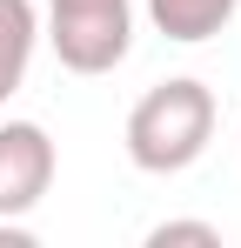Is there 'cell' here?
Here are the masks:
<instances>
[{
  "mask_svg": "<svg viewBox=\"0 0 241 248\" xmlns=\"http://www.w3.org/2000/svg\"><path fill=\"white\" fill-rule=\"evenodd\" d=\"M120 141H127V161L141 168V174H181V168H195L201 155H208V141H214V94L201 81H188V74L148 87V94L127 108Z\"/></svg>",
  "mask_w": 241,
  "mask_h": 248,
  "instance_id": "6da1fadb",
  "label": "cell"
},
{
  "mask_svg": "<svg viewBox=\"0 0 241 248\" xmlns=\"http://www.w3.org/2000/svg\"><path fill=\"white\" fill-rule=\"evenodd\" d=\"M47 47L67 74H114L134 47V0H80L47 7Z\"/></svg>",
  "mask_w": 241,
  "mask_h": 248,
  "instance_id": "7a4b0ae2",
  "label": "cell"
},
{
  "mask_svg": "<svg viewBox=\"0 0 241 248\" xmlns=\"http://www.w3.org/2000/svg\"><path fill=\"white\" fill-rule=\"evenodd\" d=\"M54 134L40 121H0V221H27L54 188Z\"/></svg>",
  "mask_w": 241,
  "mask_h": 248,
  "instance_id": "3957f363",
  "label": "cell"
},
{
  "mask_svg": "<svg viewBox=\"0 0 241 248\" xmlns=\"http://www.w3.org/2000/svg\"><path fill=\"white\" fill-rule=\"evenodd\" d=\"M40 47V7L34 0H0V108L20 94L27 67H34Z\"/></svg>",
  "mask_w": 241,
  "mask_h": 248,
  "instance_id": "277c9868",
  "label": "cell"
},
{
  "mask_svg": "<svg viewBox=\"0 0 241 248\" xmlns=\"http://www.w3.org/2000/svg\"><path fill=\"white\" fill-rule=\"evenodd\" d=\"M235 7L241 0H148V20H154L167 41L201 47V41H214V34L235 20Z\"/></svg>",
  "mask_w": 241,
  "mask_h": 248,
  "instance_id": "5b68a950",
  "label": "cell"
},
{
  "mask_svg": "<svg viewBox=\"0 0 241 248\" xmlns=\"http://www.w3.org/2000/svg\"><path fill=\"white\" fill-rule=\"evenodd\" d=\"M167 242H201V248H221V228H214V221H161V228H148V248H167Z\"/></svg>",
  "mask_w": 241,
  "mask_h": 248,
  "instance_id": "8992f818",
  "label": "cell"
},
{
  "mask_svg": "<svg viewBox=\"0 0 241 248\" xmlns=\"http://www.w3.org/2000/svg\"><path fill=\"white\" fill-rule=\"evenodd\" d=\"M0 248H34V228L27 221H0Z\"/></svg>",
  "mask_w": 241,
  "mask_h": 248,
  "instance_id": "52a82bcc",
  "label": "cell"
},
{
  "mask_svg": "<svg viewBox=\"0 0 241 248\" xmlns=\"http://www.w3.org/2000/svg\"><path fill=\"white\" fill-rule=\"evenodd\" d=\"M47 7H80V0H47Z\"/></svg>",
  "mask_w": 241,
  "mask_h": 248,
  "instance_id": "ba28073f",
  "label": "cell"
}]
</instances>
